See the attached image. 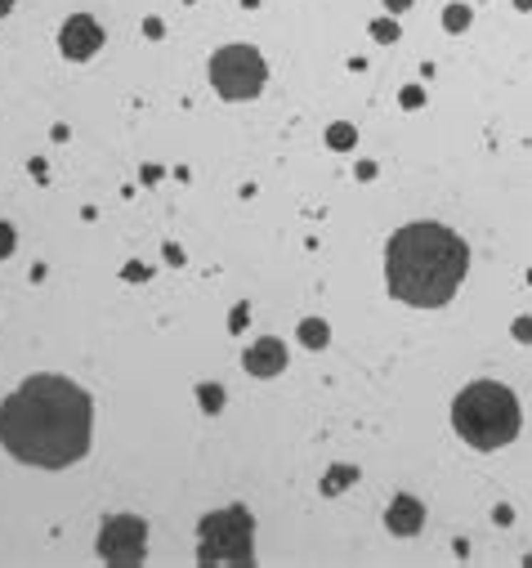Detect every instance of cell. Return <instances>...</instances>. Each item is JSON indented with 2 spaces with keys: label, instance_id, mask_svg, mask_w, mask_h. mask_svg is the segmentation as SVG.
I'll use <instances>...</instances> for the list:
<instances>
[{
  "label": "cell",
  "instance_id": "19",
  "mask_svg": "<svg viewBox=\"0 0 532 568\" xmlns=\"http://www.w3.org/2000/svg\"><path fill=\"white\" fill-rule=\"evenodd\" d=\"M0 255H14V228L0 220Z\"/></svg>",
  "mask_w": 532,
  "mask_h": 568
},
{
  "label": "cell",
  "instance_id": "23",
  "mask_svg": "<svg viewBox=\"0 0 532 568\" xmlns=\"http://www.w3.org/2000/svg\"><path fill=\"white\" fill-rule=\"evenodd\" d=\"M385 9L389 14H403V9H411V0H385Z\"/></svg>",
  "mask_w": 532,
  "mask_h": 568
},
{
  "label": "cell",
  "instance_id": "14",
  "mask_svg": "<svg viewBox=\"0 0 532 568\" xmlns=\"http://www.w3.org/2000/svg\"><path fill=\"white\" fill-rule=\"evenodd\" d=\"M443 27L447 31H465V27H470V9H465V5H447L443 9Z\"/></svg>",
  "mask_w": 532,
  "mask_h": 568
},
{
  "label": "cell",
  "instance_id": "5",
  "mask_svg": "<svg viewBox=\"0 0 532 568\" xmlns=\"http://www.w3.org/2000/svg\"><path fill=\"white\" fill-rule=\"evenodd\" d=\"M264 76H269V68H264L260 49H251V45H224L210 59V86L224 98H232V103L237 98H255L264 90Z\"/></svg>",
  "mask_w": 532,
  "mask_h": 568
},
{
  "label": "cell",
  "instance_id": "1",
  "mask_svg": "<svg viewBox=\"0 0 532 568\" xmlns=\"http://www.w3.org/2000/svg\"><path fill=\"white\" fill-rule=\"evenodd\" d=\"M94 407L68 376H31L0 407V447L41 470H68L90 452Z\"/></svg>",
  "mask_w": 532,
  "mask_h": 568
},
{
  "label": "cell",
  "instance_id": "20",
  "mask_svg": "<svg viewBox=\"0 0 532 568\" xmlns=\"http://www.w3.org/2000/svg\"><path fill=\"white\" fill-rule=\"evenodd\" d=\"M165 264H175V269H179V264H184V250H179L175 242H170V246H165Z\"/></svg>",
  "mask_w": 532,
  "mask_h": 568
},
{
  "label": "cell",
  "instance_id": "18",
  "mask_svg": "<svg viewBox=\"0 0 532 568\" xmlns=\"http://www.w3.org/2000/svg\"><path fill=\"white\" fill-rule=\"evenodd\" d=\"M398 103H403V108H421L425 103V90L421 86H407L403 94H398Z\"/></svg>",
  "mask_w": 532,
  "mask_h": 568
},
{
  "label": "cell",
  "instance_id": "2",
  "mask_svg": "<svg viewBox=\"0 0 532 568\" xmlns=\"http://www.w3.org/2000/svg\"><path fill=\"white\" fill-rule=\"evenodd\" d=\"M470 269V250L443 224H407L385 246V282L389 295L416 309L447 305Z\"/></svg>",
  "mask_w": 532,
  "mask_h": 568
},
{
  "label": "cell",
  "instance_id": "16",
  "mask_svg": "<svg viewBox=\"0 0 532 568\" xmlns=\"http://www.w3.org/2000/svg\"><path fill=\"white\" fill-rule=\"evenodd\" d=\"M246 323H251V309H246V305H232V313H228V331H246Z\"/></svg>",
  "mask_w": 532,
  "mask_h": 568
},
{
  "label": "cell",
  "instance_id": "10",
  "mask_svg": "<svg viewBox=\"0 0 532 568\" xmlns=\"http://www.w3.org/2000/svg\"><path fill=\"white\" fill-rule=\"evenodd\" d=\"M358 143V130L349 121H331L327 126V148H336V153H349V148Z\"/></svg>",
  "mask_w": 532,
  "mask_h": 568
},
{
  "label": "cell",
  "instance_id": "22",
  "mask_svg": "<svg viewBox=\"0 0 532 568\" xmlns=\"http://www.w3.org/2000/svg\"><path fill=\"white\" fill-rule=\"evenodd\" d=\"M143 31H148V36H153V41H157V36H161V31H165V27H161V19H148V23H143Z\"/></svg>",
  "mask_w": 532,
  "mask_h": 568
},
{
  "label": "cell",
  "instance_id": "9",
  "mask_svg": "<svg viewBox=\"0 0 532 568\" xmlns=\"http://www.w3.org/2000/svg\"><path fill=\"white\" fill-rule=\"evenodd\" d=\"M385 524H389V532H398V537H411V532H421V524H425V506L411 492H398L394 506L385 510Z\"/></svg>",
  "mask_w": 532,
  "mask_h": 568
},
{
  "label": "cell",
  "instance_id": "8",
  "mask_svg": "<svg viewBox=\"0 0 532 568\" xmlns=\"http://www.w3.org/2000/svg\"><path fill=\"white\" fill-rule=\"evenodd\" d=\"M242 367L251 376H277L282 367H287V345H282L277 336H264V340H255L251 349H246Z\"/></svg>",
  "mask_w": 532,
  "mask_h": 568
},
{
  "label": "cell",
  "instance_id": "11",
  "mask_svg": "<svg viewBox=\"0 0 532 568\" xmlns=\"http://www.w3.org/2000/svg\"><path fill=\"white\" fill-rule=\"evenodd\" d=\"M354 479H358V470H354V465H331V475L322 479V492H327V497H336V492H344Z\"/></svg>",
  "mask_w": 532,
  "mask_h": 568
},
{
  "label": "cell",
  "instance_id": "7",
  "mask_svg": "<svg viewBox=\"0 0 532 568\" xmlns=\"http://www.w3.org/2000/svg\"><path fill=\"white\" fill-rule=\"evenodd\" d=\"M58 45H63V54H68V59H94L98 45H103V27H98L90 14H76V19L63 23Z\"/></svg>",
  "mask_w": 532,
  "mask_h": 568
},
{
  "label": "cell",
  "instance_id": "15",
  "mask_svg": "<svg viewBox=\"0 0 532 568\" xmlns=\"http://www.w3.org/2000/svg\"><path fill=\"white\" fill-rule=\"evenodd\" d=\"M372 36H376L380 45H394V41H398V23H394V19H376V23H372Z\"/></svg>",
  "mask_w": 532,
  "mask_h": 568
},
{
  "label": "cell",
  "instance_id": "3",
  "mask_svg": "<svg viewBox=\"0 0 532 568\" xmlns=\"http://www.w3.org/2000/svg\"><path fill=\"white\" fill-rule=\"evenodd\" d=\"M452 425L470 447L496 452V447H506L514 434H519V403H514V394L506 385H496V380H474V385H465L456 394Z\"/></svg>",
  "mask_w": 532,
  "mask_h": 568
},
{
  "label": "cell",
  "instance_id": "12",
  "mask_svg": "<svg viewBox=\"0 0 532 568\" xmlns=\"http://www.w3.org/2000/svg\"><path fill=\"white\" fill-rule=\"evenodd\" d=\"M300 340H305V349H322V345L331 340V331H327L322 318H305V323H300Z\"/></svg>",
  "mask_w": 532,
  "mask_h": 568
},
{
  "label": "cell",
  "instance_id": "17",
  "mask_svg": "<svg viewBox=\"0 0 532 568\" xmlns=\"http://www.w3.org/2000/svg\"><path fill=\"white\" fill-rule=\"evenodd\" d=\"M514 340H519V345H532V313L514 318Z\"/></svg>",
  "mask_w": 532,
  "mask_h": 568
},
{
  "label": "cell",
  "instance_id": "13",
  "mask_svg": "<svg viewBox=\"0 0 532 568\" xmlns=\"http://www.w3.org/2000/svg\"><path fill=\"white\" fill-rule=\"evenodd\" d=\"M197 403H202V412H220L224 407V385H197Z\"/></svg>",
  "mask_w": 532,
  "mask_h": 568
},
{
  "label": "cell",
  "instance_id": "6",
  "mask_svg": "<svg viewBox=\"0 0 532 568\" xmlns=\"http://www.w3.org/2000/svg\"><path fill=\"white\" fill-rule=\"evenodd\" d=\"M98 555L108 564H139L148 555V524L135 514H116L98 528Z\"/></svg>",
  "mask_w": 532,
  "mask_h": 568
},
{
  "label": "cell",
  "instance_id": "4",
  "mask_svg": "<svg viewBox=\"0 0 532 568\" xmlns=\"http://www.w3.org/2000/svg\"><path fill=\"white\" fill-rule=\"evenodd\" d=\"M197 532H202V550H197V564H255V519L246 514V506H224L206 514L202 524H197Z\"/></svg>",
  "mask_w": 532,
  "mask_h": 568
},
{
  "label": "cell",
  "instance_id": "26",
  "mask_svg": "<svg viewBox=\"0 0 532 568\" xmlns=\"http://www.w3.org/2000/svg\"><path fill=\"white\" fill-rule=\"evenodd\" d=\"M523 564H528V568H532V550H528V555H523Z\"/></svg>",
  "mask_w": 532,
  "mask_h": 568
},
{
  "label": "cell",
  "instance_id": "24",
  "mask_svg": "<svg viewBox=\"0 0 532 568\" xmlns=\"http://www.w3.org/2000/svg\"><path fill=\"white\" fill-rule=\"evenodd\" d=\"M14 9V0H0V19H5V14Z\"/></svg>",
  "mask_w": 532,
  "mask_h": 568
},
{
  "label": "cell",
  "instance_id": "21",
  "mask_svg": "<svg viewBox=\"0 0 532 568\" xmlns=\"http://www.w3.org/2000/svg\"><path fill=\"white\" fill-rule=\"evenodd\" d=\"M492 519H496V524H514V510H510V506H496Z\"/></svg>",
  "mask_w": 532,
  "mask_h": 568
},
{
  "label": "cell",
  "instance_id": "25",
  "mask_svg": "<svg viewBox=\"0 0 532 568\" xmlns=\"http://www.w3.org/2000/svg\"><path fill=\"white\" fill-rule=\"evenodd\" d=\"M514 9H523V14H528V9H532V0H514Z\"/></svg>",
  "mask_w": 532,
  "mask_h": 568
}]
</instances>
